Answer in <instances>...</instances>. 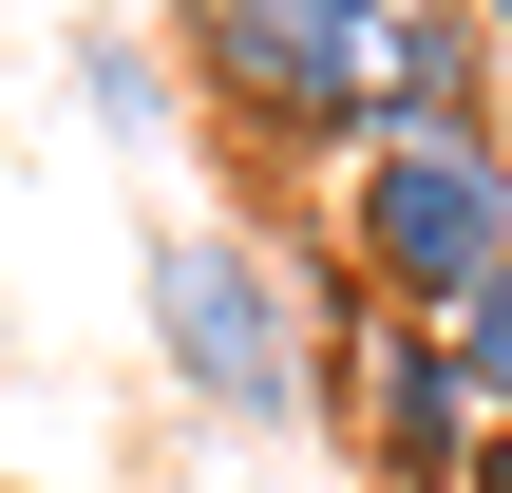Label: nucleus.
<instances>
[{
  "label": "nucleus",
  "mask_w": 512,
  "mask_h": 493,
  "mask_svg": "<svg viewBox=\"0 0 512 493\" xmlns=\"http://www.w3.org/2000/svg\"><path fill=\"white\" fill-rule=\"evenodd\" d=\"M152 361L228 418V437H304L323 380H304V285L247 247V228H152Z\"/></svg>",
  "instance_id": "obj_1"
},
{
  "label": "nucleus",
  "mask_w": 512,
  "mask_h": 493,
  "mask_svg": "<svg viewBox=\"0 0 512 493\" xmlns=\"http://www.w3.org/2000/svg\"><path fill=\"white\" fill-rule=\"evenodd\" d=\"M342 228H361V266H380L399 323H456L512 266V152L494 133H361V209Z\"/></svg>",
  "instance_id": "obj_2"
},
{
  "label": "nucleus",
  "mask_w": 512,
  "mask_h": 493,
  "mask_svg": "<svg viewBox=\"0 0 512 493\" xmlns=\"http://www.w3.org/2000/svg\"><path fill=\"white\" fill-rule=\"evenodd\" d=\"M190 19V76H228L266 133H342V114H380V38H399V0H171Z\"/></svg>",
  "instance_id": "obj_3"
},
{
  "label": "nucleus",
  "mask_w": 512,
  "mask_h": 493,
  "mask_svg": "<svg viewBox=\"0 0 512 493\" xmlns=\"http://www.w3.org/2000/svg\"><path fill=\"white\" fill-rule=\"evenodd\" d=\"M361 418H380V475H475V380H456V342L437 323H380L361 342Z\"/></svg>",
  "instance_id": "obj_4"
},
{
  "label": "nucleus",
  "mask_w": 512,
  "mask_h": 493,
  "mask_svg": "<svg viewBox=\"0 0 512 493\" xmlns=\"http://www.w3.org/2000/svg\"><path fill=\"white\" fill-rule=\"evenodd\" d=\"M76 76H95V133H114V152H152V133H171V76H152V38H133L114 0L76 19Z\"/></svg>",
  "instance_id": "obj_5"
},
{
  "label": "nucleus",
  "mask_w": 512,
  "mask_h": 493,
  "mask_svg": "<svg viewBox=\"0 0 512 493\" xmlns=\"http://www.w3.org/2000/svg\"><path fill=\"white\" fill-rule=\"evenodd\" d=\"M437 342H456V380H475V418L512 437V266L475 285V304H456V323H437Z\"/></svg>",
  "instance_id": "obj_6"
},
{
  "label": "nucleus",
  "mask_w": 512,
  "mask_h": 493,
  "mask_svg": "<svg viewBox=\"0 0 512 493\" xmlns=\"http://www.w3.org/2000/svg\"><path fill=\"white\" fill-rule=\"evenodd\" d=\"M456 493H512V437H475V475H456Z\"/></svg>",
  "instance_id": "obj_7"
},
{
  "label": "nucleus",
  "mask_w": 512,
  "mask_h": 493,
  "mask_svg": "<svg viewBox=\"0 0 512 493\" xmlns=\"http://www.w3.org/2000/svg\"><path fill=\"white\" fill-rule=\"evenodd\" d=\"M456 19H475V38H494V57H512V0H456Z\"/></svg>",
  "instance_id": "obj_8"
},
{
  "label": "nucleus",
  "mask_w": 512,
  "mask_h": 493,
  "mask_svg": "<svg viewBox=\"0 0 512 493\" xmlns=\"http://www.w3.org/2000/svg\"><path fill=\"white\" fill-rule=\"evenodd\" d=\"M494 152H512V57H494Z\"/></svg>",
  "instance_id": "obj_9"
}]
</instances>
